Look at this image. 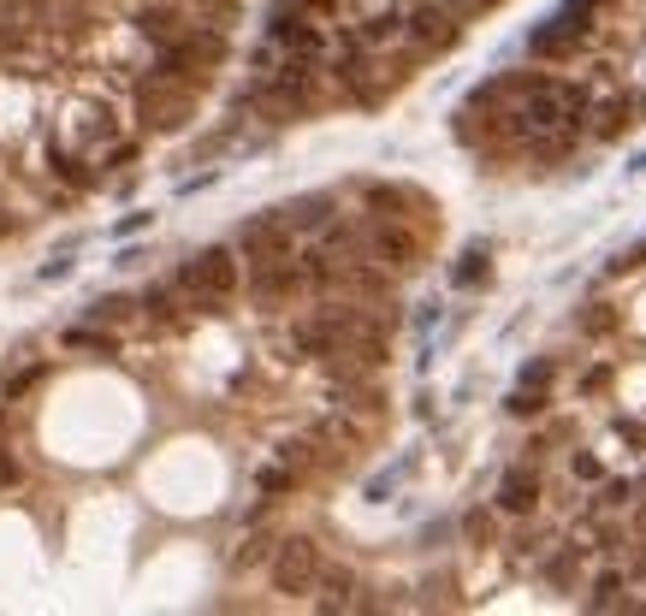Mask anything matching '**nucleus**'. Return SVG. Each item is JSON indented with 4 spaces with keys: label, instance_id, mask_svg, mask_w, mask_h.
Masks as SVG:
<instances>
[{
    "label": "nucleus",
    "instance_id": "23",
    "mask_svg": "<svg viewBox=\"0 0 646 616\" xmlns=\"http://www.w3.org/2000/svg\"><path fill=\"white\" fill-rule=\"evenodd\" d=\"M249 527H256V522H249ZM273 546H279V539H273V534H261V527H256V534H243V539H238V551H231V569H238V575H249V569H268Z\"/></svg>",
    "mask_w": 646,
    "mask_h": 616
},
{
    "label": "nucleus",
    "instance_id": "21",
    "mask_svg": "<svg viewBox=\"0 0 646 616\" xmlns=\"http://www.w3.org/2000/svg\"><path fill=\"white\" fill-rule=\"evenodd\" d=\"M83 320H101V327H131V320H143V297H125V290H101V297L83 303Z\"/></svg>",
    "mask_w": 646,
    "mask_h": 616
},
{
    "label": "nucleus",
    "instance_id": "16",
    "mask_svg": "<svg viewBox=\"0 0 646 616\" xmlns=\"http://www.w3.org/2000/svg\"><path fill=\"white\" fill-rule=\"evenodd\" d=\"M279 214L291 219V231H297V238H320V231L344 214V202H339V190H308V196L279 202Z\"/></svg>",
    "mask_w": 646,
    "mask_h": 616
},
{
    "label": "nucleus",
    "instance_id": "35",
    "mask_svg": "<svg viewBox=\"0 0 646 616\" xmlns=\"http://www.w3.org/2000/svg\"><path fill=\"white\" fill-rule=\"evenodd\" d=\"M616 438H628V445H646V427H641V421H616Z\"/></svg>",
    "mask_w": 646,
    "mask_h": 616
},
{
    "label": "nucleus",
    "instance_id": "37",
    "mask_svg": "<svg viewBox=\"0 0 646 616\" xmlns=\"http://www.w3.org/2000/svg\"><path fill=\"white\" fill-rule=\"evenodd\" d=\"M628 167H635V172H646V149H641V155H635V160H628Z\"/></svg>",
    "mask_w": 646,
    "mask_h": 616
},
{
    "label": "nucleus",
    "instance_id": "7",
    "mask_svg": "<svg viewBox=\"0 0 646 616\" xmlns=\"http://www.w3.org/2000/svg\"><path fill=\"white\" fill-rule=\"evenodd\" d=\"M320 569H327V557H320L315 534H279V546L268 557V586L285 598H308L320 586Z\"/></svg>",
    "mask_w": 646,
    "mask_h": 616
},
{
    "label": "nucleus",
    "instance_id": "29",
    "mask_svg": "<svg viewBox=\"0 0 646 616\" xmlns=\"http://www.w3.org/2000/svg\"><path fill=\"white\" fill-rule=\"evenodd\" d=\"M569 480H576V487H599V480H605V463L593 457V450H569Z\"/></svg>",
    "mask_w": 646,
    "mask_h": 616
},
{
    "label": "nucleus",
    "instance_id": "31",
    "mask_svg": "<svg viewBox=\"0 0 646 616\" xmlns=\"http://www.w3.org/2000/svg\"><path fill=\"white\" fill-rule=\"evenodd\" d=\"M24 487V463H19V450L0 438V492H19Z\"/></svg>",
    "mask_w": 646,
    "mask_h": 616
},
{
    "label": "nucleus",
    "instance_id": "5",
    "mask_svg": "<svg viewBox=\"0 0 646 616\" xmlns=\"http://www.w3.org/2000/svg\"><path fill=\"white\" fill-rule=\"evenodd\" d=\"M202 107V90H184V83H155V78H131V113H137V125L149 130V137H172V130H184L196 119Z\"/></svg>",
    "mask_w": 646,
    "mask_h": 616
},
{
    "label": "nucleus",
    "instance_id": "20",
    "mask_svg": "<svg viewBox=\"0 0 646 616\" xmlns=\"http://www.w3.org/2000/svg\"><path fill=\"white\" fill-rule=\"evenodd\" d=\"M60 350H78V356H120L125 339H120V327L83 320V327H66V332H60Z\"/></svg>",
    "mask_w": 646,
    "mask_h": 616
},
{
    "label": "nucleus",
    "instance_id": "19",
    "mask_svg": "<svg viewBox=\"0 0 646 616\" xmlns=\"http://www.w3.org/2000/svg\"><path fill=\"white\" fill-rule=\"evenodd\" d=\"M362 581L350 563H327L320 569V586H315V611H362Z\"/></svg>",
    "mask_w": 646,
    "mask_h": 616
},
{
    "label": "nucleus",
    "instance_id": "18",
    "mask_svg": "<svg viewBox=\"0 0 646 616\" xmlns=\"http://www.w3.org/2000/svg\"><path fill=\"white\" fill-rule=\"evenodd\" d=\"M628 125H641V113H635V95H628V90L593 95V107H587V137H593V142H611L616 130H628Z\"/></svg>",
    "mask_w": 646,
    "mask_h": 616
},
{
    "label": "nucleus",
    "instance_id": "2",
    "mask_svg": "<svg viewBox=\"0 0 646 616\" xmlns=\"http://www.w3.org/2000/svg\"><path fill=\"white\" fill-rule=\"evenodd\" d=\"M179 285L196 297L202 320H219L231 308V297L243 290V255L238 243H202L179 261Z\"/></svg>",
    "mask_w": 646,
    "mask_h": 616
},
{
    "label": "nucleus",
    "instance_id": "24",
    "mask_svg": "<svg viewBox=\"0 0 646 616\" xmlns=\"http://www.w3.org/2000/svg\"><path fill=\"white\" fill-rule=\"evenodd\" d=\"M48 374H54L48 362H24V368L0 374V398H7V403H24V398H31V391L42 386V379H48Z\"/></svg>",
    "mask_w": 646,
    "mask_h": 616
},
{
    "label": "nucleus",
    "instance_id": "33",
    "mask_svg": "<svg viewBox=\"0 0 646 616\" xmlns=\"http://www.w3.org/2000/svg\"><path fill=\"white\" fill-rule=\"evenodd\" d=\"M36 278H42V285H60V278H71V261H66V255L42 261V267H36Z\"/></svg>",
    "mask_w": 646,
    "mask_h": 616
},
{
    "label": "nucleus",
    "instance_id": "9",
    "mask_svg": "<svg viewBox=\"0 0 646 616\" xmlns=\"http://www.w3.org/2000/svg\"><path fill=\"white\" fill-rule=\"evenodd\" d=\"M457 36H463V12L451 7V0H416V7L404 12V54L409 60H433V54H445Z\"/></svg>",
    "mask_w": 646,
    "mask_h": 616
},
{
    "label": "nucleus",
    "instance_id": "28",
    "mask_svg": "<svg viewBox=\"0 0 646 616\" xmlns=\"http://www.w3.org/2000/svg\"><path fill=\"white\" fill-rule=\"evenodd\" d=\"M576 327L587 332V339H605V332H616V327H623V315H616L611 303H587L581 315H576Z\"/></svg>",
    "mask_w": 646,
    "mask_h": 616
},
{
    "label": "nucleus",
    "instance_id": "3",
    "mask_svg": "<svg viewBox=\"0 0 646 616\" xmlns=\"http://www.w3.org/2000/svg\"><path fill=\"white\" fill-rule=\"evenodd\" d=\"M243 297L261 315H291L297 303L315 297V267H308V249L279 261H243Z\"/></svg>",
    "mask_w": 646,
    "mask_h": 616
},
{
    "label": "nucleus",
    "instance_id": "6",
    "mask_svg": "<svg viewBox=\"0 0 646 616\" xmlns=\"http://www.w3.org/2000/svg\"><path fill=\"white\" fill-rule=\"evenodd\" d=\"M599 7H605V0H564V7L528 36V54H534V60H576L587 42H593Z\"/></svg>",
    "mask_w": 646,
    "mask_h": 616
},
{
    "label": "nucleus",
    "instance_id": "12",
    "mask_svg": "<svg viewBox=\"0 0 646 616\" xmlns=\"http://www.w3.org/2000/svg\"><path fill=\"white\" fill-rule=\"evenodd\" d=\"M60 137L71 142V149H83V155H107L113 142L125 137V119L107 107V101H78V107L66 113V125H60Z\"/></svg>",
    "mask_w": 646,
    "mask_h": 616
},
{
    "label": "nucleus",
    "instance_id": "34",
    "mask_svg": "<svg viewBox=\"0 0 646 616\" xmlns=\"http://www.w3.org/2000/svg\"><path fill=\"white\" fill-rule=\"evenodd\" d=\"M149 219H155V214H125L120 226H113V238H137V231L149 226Z\"/></svg>",
    "mask_w": 646,
    "mask_h": 616
},
{
    "label": "nucleus",
    "instance_id": "26",
    "mask_svg": "<svg viewBox=\"0 0 646 616\" xmlns=\"http://www.w3.org/2000/svg\"><path fill=\"white\" fill-rule=\"evenodd\" d=\"M505 409H510L517 421H546V409H552V391H540V386H517V391L505 398Z\"/></svg>",
    "mask_w": 646,
    "mask_h": 616
},
{
    "label": "nucleus",
    "instance_id": "27",
    "mask_svg": "<svg viewBox=\"0 0 646 616\" xmlns=\"http://www.w3.org/2000/svg\"><path fill=\"white\" fill-rule=\"evenodd\" d=\"M463 539H468V546H492V539H498V504H475V510H468V516H463Z\"/></svg>",
    "mask_w": 646,
    "mask_h": 616
},
{
    "label": "nucleus",
    "instance_id": "1",
    "mask_svg": "<svg viewBox=\"0 0 646 616\" xmlns=\"http://www.w3.org/2000/svg\"><path fill=\"white\" fill-rule=\"evenodd\" d=\"M231 60V36L226 24L214 19H196L179 42H160V48H149V66H143V78L155 83H184V90H208L214 71Z\"/></svg>",
    "mask_w": 646,
    "mask_h": 616
},
{
    "label": "nucleus",
    "instance_id": "8",
    "mask_svg": "<svg viewBox=\"0 0 646 616\" xmlns=\"http://www.w3.org/2000/svg\"><path fill=\"white\" fill-rule=\"evenodd\" d=\"M261 36H268L279 54H297V60H320V66H327V54H332L327 19H315V12H303V7H285V0H273Z\"/></svg>",
    "mask_w": 646,
    "mask_h": 616
},
{
    "label": "nucleus",
    "instance_id": "25",
    "mask_svg": "<svg viewBox=\"0 0 646 616\" xmlns=\"http://www.w3.org/2000/svg\"><path fill=\"white\" fill-rule=\"evenodd\" d=\"M505 546H510V557H517V563H540V551H546L552 539H546V527H540L534 516H522V527L505 539Z\"/></svg>",
    "mask_w": 646,
    "mask_h": 616
},
{
    "label": "nucleus",
    "instance_id": "4",
    "mask_svg": "<svg viewBox=\"0 0 646 616\" xmlns=\"http://www.w3.org/2000/svg\"><path fill=\"white\" fill-rule=\"evenodd\" d=\"M421 255H428V226H421V219H374V214H362V261H374V267H386L392 278H404V273L421 267Z\"/></svg>",
    "mask_w": 646,
    "mask_h": 616
},
{
    "label": "nucleus",
    "instance_id": "36",
    "mask_svg": "<svg viewBox=\"0 0 646 616\" xmlns=\"http://www.w3.org/2000/svg\"><path fill=\"white\" fill-rule=\"evenodd\" d=\"M7 231H19V219H12L7 208H0V238H7Z\"/></svg>",
    "mask_w": 646,
    "mask_h": 616
},
{
    "label": "nucleus",
    "instance_id": "15",
    "mask_svg": "<svg viewBox=\"0 0 646 616\" xmlns=\"http://www.w3.org/2000/svg\"><path fill=\"white\" fill-rule=\"evenodd\" d=\"M231 243H238V255H243V261H279V255H297V249H303V238L291 231V219L279 214V208L256 214V219H243Z\"/></svg>",
    "mask_w": 646,
    "mask_h": 616
},
{
    "label": "nucleus",
    "instance_id": "14",
    "mask_svg": "<svg viewBox=\"0 0 646 616\" xmlns=\"http://www.w3.org/2000/svg\"><path fill=\"white\" fill-rule=\"evenodd\" d=\"M196 297L179 285V273L172 278H155L149 290H143V332H184L196 327Z\"/></svg>",
    "mask_w": 646,
    "mask_h": 616
},
{
    "label": "nucleus",
    "instance_id": "13",
    "mask_svg": "<svg viewBox=\"0 0 646 616\" xmlns=\"http://www.w3.org/2000/svg\"><path fill=\"white\" fill-rule=\"evenodd\" d=\"M356 208L374 214V219H421V226H428L433 202L421 196L416 184H398V179H362V184H356Z\"/></svg>",
    "mask_w": 646,
    "mask_h": 616
},
{
    "label": "nucleus",
    "instance_id": "22",
    "mask_svg": "<svg viewBox=\"0 0 646 616\" xmlns=\"http://www.w3.org/2000/svg\"><path fill=\"white\" fill-rule=\"evenodd\" d=\"M492 278V243H468L457 255V267H451V290H475Z\"/></svg>",
    "mask_w": 646,
    "mask_h": 616
},
{
    "label": "nucleus",
    "instance_id": "11",
    "mask_svg": "<svg viewBox=\"0 0 646 616\" xmlns=\"http://www.w3.org/2000/svg\"><path fill=\"white\" fill-rule=\"evenodd\" d=\"M498 516L522 522V516H540V504H546V463L540 457H517L498 475V492H492Z\"/></svg>",
    "mask_w": 646,
    "mask_h": 616
},
{
    "label": "nucleus",
    "instance_id": "10",
    "mask_svg": "<svg viewBox=\"0 0 646 616\" xmlns=\"http://www.w3.org/2000/svg\"><path fill=\"white\" fill-rule=\"evenodd\" d=\"M196 19H208L196 0H131V7H125V31L137 36V42H149V48H160V42H179Z\"/></svg>",
    "mask_w": 646,
    "mask_h": 616
},
{
    "label": "nucleus",
    "instance_id": "17",
    "mask_svg": "<svg viewBox=\"0 0 646 616\" xmlns=\"http://www.w3.org/2000/svg\"><path fill=\"white\" fill-rule=\"evenodd\" d=\"M308 468L297 457H285V450H273L268 463H256V498H268V504H285V498H297L308 487Z\"/></svg>",
    "mask_w": 646,
    "mask_h": 616
},
{
    "label": "nucleus",
    "instance_id": "30",
    "mask_svg": "<svg viewBox=\"0 0 646 616\" xmlns=\"http://www.w3.org/2000/svg\"><path fill=\"white\" fill-rule=\"evenodd\" d=\"M552 379H557V362H552V356H528V362H522V374H517V386H540V391H552Z\"/></svg>",
    "mask_w": 646,
    "mask_h": 616
},
{
    "label": "nucleus",
    "instance_id": "32",
    "mask_svg": "<svg viewBox=\"0 0 646 616\" xmlns=\"http://www.w3.org/2000/svg\"><path fill=\"white\" fill-rule=\"evenodd\" d=\"M196 7L208 12L214 24H226V31H231V19H238V7H243V0H196Z\"/></svg>",
    "mask_w": 646,
    "mask_h": 616
}]
</instances>
